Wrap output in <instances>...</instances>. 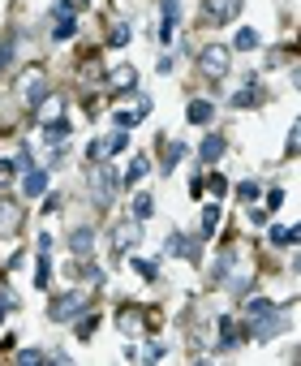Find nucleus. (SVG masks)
Masks as SVG:
<instances>
[{"mask_svg": "<svg viewBox=\"0 0 301 366\" xmlns=\"http://www.w3.org/2000/svg\"><path fill=\"white\" fill-rule=\"evenodd\" d=\"M17 95H22V104H26V108H43V100H47V73L39 65L26 69L17 78Z\"/></svg>", "mask_w": 301, "mask_h": 366, "instance_id": "nucleus-1", "label": "nucleus"}, {"mask_svg": "<svg viewBox=\"0 0 301 366\" xmlns=\"http://www.w3.org/2000/svg\"><path fill=\"white\" fill-rule=\"evenodd\" d=\"M86 293H78V289H73V293H65V298H56L52 306H47V314H52V319L56 323H65V319H78V314H86Z\"/></svg>", "mask_w": 301, "mask_h": 366, "instance_id": "nucleus-2", "label": "nucleus"}, {"mask_svg": "<svg viewBox=\"0 0 301 366\" xmlns=\"http://www.w3.org/2000/svg\"><path fill=\"white\" fill-rule=\"evenodd\" d=\"M91 185H95V203H99V211H108L112 199H116V173H112L108 164H99L95 177H91Z\"/></svg>", "mask_w": 301, "mask_h": 366, "instance_id": "nucleus-3", "label": "nucleus"}, {"mask_svg": "<svg viewBox=\"0 0 301 366\" xmlns=\"http://www.w3.org/2000/svg\"><path fill=\"white\" fill-rule=\"evenodd\" d=\"M237 13H241V0H203V17L211 26H229V22H237Z\"/></svg>", "mask_w": 301, "mask_h": 366, "instance_id": "nucleus-4", "label": "nucleus"}, {"mask_svg": "<svg viewBox=\"0 0 301 366\" xmlns=\"http://www.w3.org/2000/svg\"><path fill=\"white\" fill-rule=\"evenodd\" d=\"M198 69H203L207 78H224V73L233 69L229 47H203V56H198Z\"/></svg>", "mask_w": 301, "mask_h": 366, "instance_id": "nucleus-5", "label": "nucleus"}, {"mask_svg": "<svg viewBox=\"0 0 301 366\" xmlns=\"http://www.w3.org/2000/svg\"><path fill=\"white\" fill-rule=\"evenodd\" d=\"M177 22H181V0H160V43L164 47L177 35Z\"/></svg>", "mask_w": 301, "mask_h": 366, "instance_id": "nucleus-6", "label": "nucleus"}, {"mask_svg": "<svg viewBox=\"0 0 301 366\" xmlns=\"http://www.w3.org/2000/svg\"><path fill=\"white\" fill-rule=\"evenodd\" d=\"M138 237H142L138 220H125V224H116V229H112V250H116V254H125L130 246H138Z\"/></svg>", "mask_w": 301, "mask_h": 366, "instance_id": "nucleus-7", "label": "nucleus"}, {"mask_svg": "<svg viewBox=\"0 0 301 366\" xmlns=\"http://www.w3.org/2000/svg\"><path fill=\"white\" fill-rule=\"evenodd\" d=\"M108 82L116 86V95H130V91H138V69L134 65H116L108 73Z\"/></svg>", "mask_w": 301, "mask_h": 366, "instance_id": "nucleus-8", "label": "nucleus"}, {"mask_svg": "<svg viewBox=\"0 0 301 366\" xmlns=\"http://www.w3.org/2000/svg\"><path fill=\"white\" fill-rule=\"evenodd\" d=\"M22 194H26V199L47 194V168H26V173H22Z\"/></svg>", "mask_w": 301, "mask_h": 366, "instance_id": "nucleus-9", "label": "nucleus"}, {"mask_svg": "<svg viewBox=\"0 0 301 366\" xmlns=\"http://www.w3.org/2000/svg\"><path fill=\"white\" fill-rule=\"evenodd\" d=\"M254 319H258V314H254ZM280 328H284V319H280V314H275V306H271L263 319L254 323V340H275V336H280Z\"/></svg>", "mask_w": 301, "mask_h": 366, "instance_id": "nucleus-10", "label": "nucleus"}, {"mask_svg": "<svg viewBox=\"0 0 301 366\" xmlns=\"http://www.w3.org/2000/svg\"><path fill=\"white\" fill-rule=\"evenodd\" d=\"M22 229V207L9 203V199H0V237H9Z\"/></svg>", "mask_w": 301, "mask_h": 366, "instance_id": "nucleus-11", "label": "nucleus"}, {"mask_svg": "<svg viewBox=\"0 0 301 366\" xmlns=\"http://www.w3.org/2000/svg\"><path fill=\"white\" fill-rule=\"evenodd\" d=\"M211 116H215V108L207 100H190L185 104V121H190V125H211Z\"/></svg>", "mask_w": 301, "mask_h": 366, "instance_id": "nucleus-12", "label": "nucleus"}, {"mask_svg": "<svg viewBox=\"0 0 301 366\" xmlns=\"http://www.w3.org/2000/svg\"><path fill=\"white\" fill-rule=\"evenodd\" d=\"M69 134H73V125H69V116H56V121H47V130H43V138L52 142V146L69 142Z\"/></svg>", "mask_w": 301, "mask_h": 366, "instance_id": "nucleus-13", "label": "nucleus"}, {"mask_svg": "<svg viewBox=\"0 0 301 366\" xmlns=\"http://www.w3.org/2000/svg\"><path fill=\"white\" fill-rule=\"evenodd\" d=\"M224 146H229V142H224L219 134H207L203 146H198V160H203V164H215V160L224 155Z\"/></svg>", "mask_w": 301, "mask_h": 366, "instance_id": "nucleus-14", "label": "nucleus"}, {"mask_svg": "<svg viewBox=\"0 0 301 366\" xmlns=\"http://www.w3.org/2000/svg\"><path fill=\"white\" fill-rule=\"evenodd\" d=\"M263 100H267V91H263L258 82H249V86H245L241 95H233V108H258Z\"/></svg>", "mask_w": 301, "mask_h": 366, "instance_id": "nucleus-15", "label": "nucleus"}, {"mask_svg": "<svg viewBox=\"0 0 301 366\" xmlns=\"http://www.w3.org/2000/svg\"><path fill=\"white\" fill-rule=\"evenodd\" d=\"M73 35H78V22H73V13H56L52 39H56V43H65V39H73Z\"/></svg>", "mask_w": 301, "mask_h": 366, "instance_id": "nucleus-16", "label": "nucleus"}, {"mask_svg": "<svg viewBox=\"0 0 301 366\" xmlns=\"http://www.w3.org/2000/svg\"><path fill=\"white\" fill-rule=\"evenodd\" d=\"M91 246H95V233H91V229H78V233H69V250H73V254H86Z\"/></svg>", "mask_w": 301, "mask_h": 366, "instance_id": "nucleus-17", "label": "nucleus"}, {"mask_svg": "<svg viewBox=\"0 0 301 366\" xmlns=\"http://www.w3.org/2000/svg\"><path fill=\"white\" fill-rule=\"evenodd\" d=\"M297 237H301V233H297L293 224H275V229H271V241H275V246H297Z\"/></svg>", "mask_w": 301, "mask_h": 366, "instance_id": "nucleus-18", "label": "nucleus"}, {"mask_svg": "<svg viewBox=\"0 0 301 366\" xmlns=\"http://www.w3.org/2000/svg\"><path fill=\"white\" fill-rule=\"evenodd\" d=\"M138 328H142V319H138V310H130V306H125V310H121V332H130V336H134Z\"/></svg>", "mask_w": 301, "mask_h": 366, "instance_id": "nucleus-19", "label": "nucleus"}, {"mask_svg": "<svg viewBox=\"0 0 301 366\" xmlns=\"http://www.w3.org/2000/svg\"><path fill=\"white\" fill-rule=\"evenodd\" d=\"M181 155H185V142H172V146H168V160H164L160 168H164V173H172V168H177V160H181Z\"/></svg>", "mask_w": 301, "mask_h": 366, "instance_id": "nucleus-20", "label": "nucleus"}, {"mask_svg": "<svg viewBox=\"0 0 301 366\" xmlns=\"http://www.w3.org/2000/svg\"><path fill=\"white\" fill-rule=\"evenodd\" d=\"M237 47H241V52H249V47H258V31L241 26V31H237Z\"/></svg>", "mask_w": 301, "mask_h": 366, "instance_id": "nucleus-21", "label": "nucleus"}, {"mask_svg": "<svg viewBox=\"0 0 301 366\" xmlns=\"http://www.w3.org/2000/svg\"><path fill=\"white\" fill-rule=\"evenodd\" d=\"M142 177H146V155H134V164H130V173H125V181L134 185V181H142Z\"/></svg>", "mask_w": 301, "mask_h": 366, "instance_id": "nucleus-22", "label": "nucleus"}, {"mask_svg": "<svg viewBox=\"0 0 301 366\" xmlns=\"http://www.w3.org/2000/svg\"><path fill=\"white\" fill-rule=\"evenodd\" d=\"M150 211H155V203H150L146 194H138V199H134V220H138V224H142V220H146Z\"/></svg>", "mask_w": 301, "mask_h": 366, "instance_id": "nucleus-23", "label": "nucleus"}, {"mask_svg": "<svg viewBox=\"0 0 301 366\" xmlns=\"http://www.w3.org/2000/svg\"><path fill=\"white\" fill-rule=\"evenodd\" d=\"M13 43H17L13 35H9V39H0V73H5V69H9V61H13Z\"/></svg>", "mask_w": 301, "mask_h": 366, "instance_id": "nucleus-24", "label": "nucleus"}, {"mask_svg": "<svg viewBox=\"0 0 301 366\" xmlns=\"http://www.w3.org/2000/svg\"><path fill=\"white\" fill-rule=\"evenodd\" d=\"M130 267H138L146 280H155V276H160V272H155V259H130Z\"/></svg>", "mask_w": 301, "mask_h": 366, "instance_id": "nucleus-25", "label": "nucleus"}, {"mask_svg": "<svg viewBox=\"0 0 301 366\" xmlns=\"http://www.w3.org/2000/svg\"><path fill=\"white\" fill-rule=\"evenodd\" d=\"M237 199H241V203H254V199H258V185H254V181H241V185H237Z\"/></svg>", "mask_w": 301, "mask_h": 366, "instance_id": "nucleus-26", "label": "nucleus"}, {"mask_svg": "<svg viewBox=\"0 0 301 366\" xmlns=\"http://www.w3.org/2000/svg\"><path fill=\"white\" fill-rule=\"evenodd\" d=\"M164 250H168V254H185L190 246H185V237H181V233H172V237L164 241Z\"/></svg>", "mask_w": 301, "mask_h": 366, "instance_id": "nucleus-27", "label": "nucleus"}, {"mask_svg": "<svg viewBox=\"0 0 301 366\" xmlns=\"http://www.w3.org/2000/svg\"><path fill=\"white\" fill-rule=\"evenodd\" d=\"M215 220H219V211H215V207H207V211H203V237H211V233H215Z\"/></svg>", "mask_w": 301, "mask_h": 366, "instance_id": "nucleus-28", "label": "nucleus"}, {"mask_svg": "<svg viewBox=\"0 0 301 366\" xmlns=\"http://www.w3.org/2000/svg\"><path fill=\"white\" fill-rule=\"evenodd\" d=\"M271 310V302H263V298H254V302H245V314L254 319V314H267Z\"/></svg>", "mask_w": 301, "mask_h": 366, "instance_id": "nucleus-29", "label": "nucleus"}, {"mask_svg": "<svg viewBox=\"0 0 301 366\" xmlns=\"http://www.w3.org/2000/svg\"><path fill=\"white\" fill-rule=\"evenodd\" d=\"M125 43H130V26L121 22V26H112V47H125Z\"/></svg>", "mask_w": 301, "mask_h": 366, "instance_id": "nucleus-30", "label": "nucleus"}, {"mask_svg": "<svg viewBox=\"0 0 301 366\" xmlns=\"http://www.w3.org/2000/svg\"><path fill=\"white\" fill-rule=\"evenodd\" d=\"M116 125L121 130H134L138 125V112H116Z\"/></svg>", "mask_w": 301, "mask_h": 366, "instance_id": "nucleus-31", "label": "nucleus"}, {"mask_svg": "<svg viewBox=\"0 0 301 366\" xmlns=\"http://www.w3.org/2000/svg\"><path fill=\"white\" fill-rule=\"evenodd\" d=\"M26 168H35V160L22 151V155H13V173H26Z\"/></svg>", "mask_w": 301, "mask_h": 366, "instance_id": "nucleus-32", "label": "nucleus"}, {"mask_svg": "<svg viewBox=\"0 0 301 366\" xmlns=\"http://www.w3.org/2000/svg\"><path fill=\"white\" fill-rule=\"evenodd\" d=\"M91 332H95V314H86V319H82V323H78V336H82V340H86V336H91Z\"/></svg>", "mask_w": 301, "mask_h": 366, "instance_id": "nucleus-33", "label": "nucleus"}, {"mask_svg": "<svg viewBox=\"0 0 301 366\" xmlns=\"http://www.w3.org/2000/svg\"><path fill=\"white\" fill-rule=\"evenodd\" d=\"M207 185H211V194H224V190H229V181H224V177H219V173H215V177H211V181H207Z\"/></svg>", "mask_w": 301, "mask_h": 366, "instance_id": "nucleus-34", "label": "nucleus"}, {"mask_svg": "<svg viewBox=\"0 0 301 366\" xmlns=\"http://www.w3.org/2000/svg\"><path fill=\"white\" fill-rule=\"evenodd\" d=\"M39 358H43L39 349H26V353H17V362H26V366H31V362H39Z\"/></svg>", "mask_w": 301, "mask_h": 366, "instance_id": "nucleus-35", "label": "nucleus"}, {"mask_svg": "<svg viewBox=\"0 0 301 366\" xmlns=\"http://www.w3.org/2000/svg\"><path fill=\"white\" fill-rule=\"evenodd\" d=\"M9 306H13L9 298H5V302H0V323H5V310H9Z\"/></svg>", "mask_w": 301, "mask_h": 366, "instance_id": "nucleus-36", "label": "nucleus"}]
</instances>
